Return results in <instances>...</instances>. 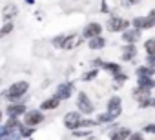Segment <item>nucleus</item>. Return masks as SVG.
<instances>
[{
	"label": "nucleus",
	"mask_w": 155,
	"mask_h": 140,
	"mask_svg": "<svg viewBox=\"0 0 155 140\" xmlns=\"http://www.w3.org/2000/svg\"><path fill=\"white\" fill-rule=\"evenodd\" d=\"M29 91V82L26 80H18L11 86H8V89L4 91V98L8 102H20V98Z\"/></svg>",
	"instance_id": "f257e3e1"
},
{
	"label": "nucleus",
	"mask_w": 155,
	"mask_h": 140,
	"mask_svg": "<svg viewBox=\"0 0 155 140\" xmlns=\"http://www.w3.org/2000/svg\"><path fill=\"white\" fill-rule=\"evenodd\" d=\"M120 111H122L120 98H119V97H111V98L108 100V113L101 115V116L97 118V122H101V124H104V122H111V120H115V118L120 115Z\"/></svg>",
	"instance_id": "f03ea898"
},
{
	"label": "nucleus",
	"mask_w": 155,
	"mask_h": 140,
	"mask_svg": "<svg viewBox=\"0 0 155 140\" xmlns=\"http://www.w3.org/2000/svg\"><path fill=\"white\" fill-rule=\"evenodd\" d=\"M22 118H24V126L37 127L38 124L44 122V111H40V109H28L22 115Z\"/></svg>",
	"instance_id": "7ed1b4c3"
},
{
	"label": "nucleus",
	"mask_w": 155,
	"mask_h": 140,
	"mask_svg": "<svg viewBox=\"0 0 155 140\" xmlns=\"http://www.w3.org/2000/svg\"><path fill=\"white\" fill-rule=\"evenodd\" d=\"M81 122H82V115H81L79 111H69V113H66V116H64V126H66L68 129H71V131L79 129V127H81Z\"/></svg>",
	"instance_id": "20e7f679"
},
{
	"label": "nucleus",
	"mask_w": 155,
	"mask_h": 140,
	"mask_svg": "<svg viewBox=\"0 0 155 140\" xmlns=\"http://www.w3.org/2000/svg\"><path fill=\"white\" fill-rule=\"evenodd\" d=\"M26 111H28V107H26L24 102H8V106H6V115L11 116V118H18Z\"/></svg>",
	"instance_id": "39448f33"
},
{
	"label": "nucleus",
	"mask_w": 155,
	"mask_h": 140,
	"mask_svg": "<svg viewBox=\"0 0 155 140\" xmlns=\"http://www.w3.org/2000/svg\"><path fill=\"white\" fill-rule=\"evenodd\" d=\"M128 27H130V22L124 20V18H119V17H111L108 20V24H106V29L111 31V33H115V31H126Z\"/></svg>",
	"instance_id": "423d86ee"
},
{
	"label": "nucleus",
	"mask_w": 155,
	"mask_h": 140,
	"mask_svg": "<svg viewBox=\"0 0 155 140\" xmlns=\"http://www.w3.org/2000/svg\"><path fill=\"white\" fill-rule=\"evenodd\" d=\"M77 107H79V111L84 113V115L93 113V102L88 98L86 93H79V97H77Z\"/></svg>",
	"instance_id": "0eeeda50"
},
{
	"label": "nucleus",
	"mask_w": 155,
	"mask_h": 140,
	"mask_svg": "<svg viewBox=\"0 0 155 140\" xmlns=\"http://www.w3.org/2000/svg\"><path fill=\"white\" fill-rule=\"evenodd\" d=\"M71 95H73V84L66 82V84L57 86V91H55V95H53V97H57V98L62 102V100H68Z\"/></svg>",
	"instance_id": "6e6552de"
},
{
	"label": "nucleus",
	"mask_w": 155,
	"mask_h": 140,
	"mask_svg": "<svg viewBox=\"0 0 155 140\" xmlns=\"http://www.w3.org/2000/svg\"><path fill=\"white\" fill-rule=\"evenodd\" d=\"M101 33H102V26L97 24V22H91V24H88L84 27V33L82 35L86 38H95V37H101Z\"/></svg>",
	"instance_id": "1a4fd4ad"
},
{
	"label": "nucleus",
	"mask_w": 155,
	"mask_h": 140,
	"mask_svg": "<svg viewBox=\"0 0 155 140\" xmlns=\"http://www.w3.org/2000/svg\"><path fill=\"white\" fill-rule=\"evenodd\" d=\"M153 26H155V22H153L150 17H148V18H146V17H137V18H133V27L139 29V31H140V29H151Z\"/></svg>",
	"instance_id": "9d476101"
},
{
	"label": "nucleus",
	"mask_w": 155,
	"mask_h": 140,
	"mask_svg": "<svg viewBox=\"0 0 155 140\" xmlns=\"http://www.w3.org/2000/svg\"><path fill=\"white\" fill-rule=\"evenodd\" d=\"M17 15H18V8H17L15 4H8V6L2 9V18H4V22H11Z\"/></svg>",
	"instance_id": "9b49d317"
},
{
	"label": "nucleus",
	"mask_w": 155,
	"mask_h": 140,
	"mask_svg": "<svg viewBox=\"0 0 155 140\" xmlns=\"http://www.w3.org/2000/svg\"><path fill=\"white\" fill-rule=\"evenodd\" d=\"M60 106V100L57 98V97H51V98H46V100H42V104H40V111H51V109H57Z\"/></svg>",
	"instance_id": "f8f14e48"
},
{
	"label": "nucleus",
	"mask_w": 155,
	"mask_h": 140,
	"mask_svg": "<svg viewBox=\"0 0 155 140\" xmlns=\"http://www.w3.org/2000/svg\"><path fill=\"white\" fill-rule=\"evenodd\" d=\"M97 65H101L102 69H106V71H110L111 75H119L120 73V65L119 64H111V62H101V60H95Z\"/></svg>",
	"instance_id": "ddd939ff"
},
{
	"label": "nucleus",
	"mask_w": 155,
	"mask_h": 140,
	"mask_svg": "<svg viewBox=\"0 0 155 140\" xmlns=\"http://www.w3.org/2000/svg\"><path fill=\"white\" fill-rule=\"evenodd\" d=\"M130 135H131V133H130V129H126V127H120V129H115V131H111V133H110V138H111V140H126Z\"/></svg>",
	"instance_id": "4468645a"
},
{
	"label": "nucleus",
	"mask_w": 155,
	"mask_h": 140,
	"mask_svg": "<svg viewBox=\"0 0 155 140\" xmlns=\"http://www.w3.org/2000/svg\"><path fill=\"white\" fill-rule=\"evenodd\" d=\"M139 37H140V31L139 29H128V31H124L122 40L128 42V44H133L135 40H139Z\"/></svg>",
	"instance_id": "2eb2a0df"
},
{
	"label": "nucleus",
	"mask_w": 155,
	"mask_h": 140,
	"mask_svg": "<svg viewBox=\"0 0 155 140\" xmlns=\"http://www.w3.org/2000/svg\"><path fill=\"white\" fill-rule=\"evenodd\" d=\"M135 55H137V47L133 46V44H128L126 47H124V51H122V60H133L135 58Z\"/></svg>",
	"instance_id": "dca6fc26"
},
{
	"label": "nucleus",
	"mask_w": 155,
	"mask_h": 140,
	"mask_svg": "<svg viewBox=\"0 0 155 140\" xmlns=\"http://www.w3.org/2000/svg\"><path fill=\"white\" fill-rule=\"evenodd\" d=\"M139 88L140 89H153L155 88V80L151 77H139Z\"/></svg>",
	"instance_id": "f3484780"
},
{
	"label": "nucleus",
	"mask_w": 155,
	"mask_h": 140,
	"mask_svg": "<svg viewBox=\"0 0 155 140\" xmlns=\"http://www.w3.org/2000/svg\"><path fill=\"white\" fill-rule=\"evenodd\" d=\"M104 46H106V40H104L102 37L90 38V42H88V47H90V49H102Z\"/></svg>",
	"instance_id": "a211bd4d"
},
{
	"label": "nucleus",
	"mask_w": 155,
	"mask_h": 140,
	"mask_svg": "<svg viewBox=\"0 0 155 140\" xmlns=\"http://www.w3.org/2000/svg\"><path fill=\"white\" fill-rule=\"evenodd\" d=\"M4 126H6V129L13 131V129H18L22 124H20V120H18V118H11V116H8V122H6Z\"/></svg>",
	"instance_id": "6ab92c4d"
},
{
	"label": "nucleus",
	"mask_w": 155,
	"mask_h": 140,
	"mask_svg": "<svg viewBox=\"0 0 155 140\" xmlns=\"http://www.w3.org/2000/svg\"><path fill=\"white\" fill-rule=\"evenodd\" d=\"M13 29H15V26H13V22H4V26H2V29H0V38H4L6 35H9V33H13Z\"/></svg>",
	"instance_id": "aec40b11"
},
{
	"label": "nucleus",
	"mask_w": 155,
	"mask_h": 140,
	"mask_svg": "<svg viewBox=\"0 0 155 140\" xmlns=\"http://www.w3.org/2000/svg\"><path fill=\"white\" fill-rule=\"evenodd\" d=\"M137 75H139V77H151V75H153V69H150V67H146V65H140V67L137 69Z\"/></svg>",
	"instance_id": "412c9836"
},
{
	"label": "nucleus",
	"mask_w": 155,
	"mask_h": 140,
	"mask_svg": "<svg viewBox=\"0 0 155 140\" xmlns=\"http://www.w3.org/2000/svg\"><path fill=\"white\" fill-rule=\"evenodd\" d=\"M144 47L148 51V55H155V38H150L144 42Z\"/></svg>",
	"instance_id": "4be33fe9"
},
{
	"label": "nucleus",
	"mask_w": 155,
	"mask_h": 140,
	"mask_svg": "<svg viewBox=\"0 0 155 140\" xmlns=\"http://www.w3.org/2000/svg\"><path fill=\"white\" fill-rule=\"evenodd\" d=\"M148 93H150L148 89H140V88H139L133 95H135V98H137V100H146V98H148Z\"/></svg>",
	"instance_id": "5701e85b"
},
{
	"label": "nucleus",
	"mask_w": 155,
	"mask_h": 140,
	"mask_svg": "<svg viewBox=\"0 0 155 140\" xmlns=\"http://www.w3.org/2000/svg\"><path fill=\"white\" fill-rule=\"evenodd\" d=\"M64 38H66V35H58V37H55V38L51 40V44H53L55 47H60V49H62V44H64Z\"/></svg>",
	"instance_id": "b1692460"
},
{
	"label": "nucleus",
	"mask_w": 155,
	"mask_h": 140,
	"mask_svg": "<svg viewBox=\"0 0 155 140\" xmlns=\"http://www.w3.org/2000/svg\"><path fill=\"white\" fill-rule=\"evenodd\" d=\"M9 136V129H6V126L0 124V140H8Z\"/></svg>",
	"instance_id": "393cba45"
},
{
	"label": "nucleus",
	"mask_w": 155,
	"mask_h": 140,
	"mask_svg": "<svg viewBox=\"0 0 155 140\" xmlns=\"http://www.w3.org/2000/svg\"><path fill=\"white\" fill-rule=\"evenodd\" d=\"M126 140H144V136H142L140 133H131V135H130Z\"/></svg>",
	"instance_id": "a878e982"
},
{
	"label": "nucleus",
	"mask_w": 155,
	"mask_h": 140,
	"mask_svg": "<svg viewBox=\"0 0 155 140\" xmlns=\"http://www.w3.org/2000/svg\"><path fill=\"white\" fill-rule=\"evenodd\" d=\"M148 65H150V69H153V71H155V55H150L148 56Z\"/></svg>",
	"instance_id": "bb28decb"
},
{
	"label": "nucleus",
	"mask_w": 155,
	"mask_h": 140,
	"mask_svg": "<svg viewBox=\"0 0 155 140\" xmlns=\"http://www.w3.org/2000/svg\"><path fill=\"white\" fill-rule=\"evenodd\" d=\"M95 77H97V69H93L91 73H86L82 78H84V80H91V78H95Z\"/></svg>",
	"instance_id": "cd10ccee"
},
{
	"label": "nucleus",
	"mask_w": 155,
	"mask_h": 140,
	"mask_svg": "<svg viewBox=\"0 0 155 140\" xmlns=\"http://www.w3.org/2000/svg\"><path fill=\"white\" fill-rule=\"evenodd\" d=\"M144 131H146V133H155V124H148V126H144Z\"/></svg>",
	"instance_id": "c85d7f7f"
},
{
	"label": "nucleus",
	"mask_w": 155,
	"mask_h": 140,
	"mask_svg": "<svg viewBox=\"0 0 155 140\" xmlns=\"http://www.w3.org/2000/svg\"><path fill=\"white\" fill-rule=\"evenodd\" d=\"M139 2H140V0H124L122 4L124 6H133V4H139Z\"/></svg>",
	"instance_id": "c756f323"
},
{
	"label": "nucleus",
	"mask_w": 155,
	"mask_h": 140,
	"mask_svg": "<svg viewBox=\"0 0 155 140\" xmlns=\"http://www.w3.org/2000/svg\"><path fill=\"white\" fill-rule=\"evenodd\" d=\"M150 18H151L153 22H155V9H151V13H150Z\"/></svg>",
	"instance_id": "7c9ffc66"
},
{
	"label": "nucleus",
	"mask_w": 155,
	"mask_h": 140,
	"mask_svg": "<svg viewBox=\"0 0 155 140\" xmlns=\"http://www.w3.org/2000/svg\"><path fill=\"white\" fill-rule=\"evenodd\" d=\"M2 120H4V111H0V124H2Z\"/></svg>",
	"instance_id": "2f4dec72"
},
{
	"label": "nucleus",
	"mask_w": 155,
	"mask_h": 140,
	"mask_svg": "<svg viewBox=\"0 0 155 140\" xmlns=\"http://www.w3.org/2000/svg\"><path fill=\"white\" fill-rule=\"evenodd\" d=\"M26 2H28V4H33V0H26Z\"/></svg>",
	"instance_id": "473e14b6"
}]
</instances>
